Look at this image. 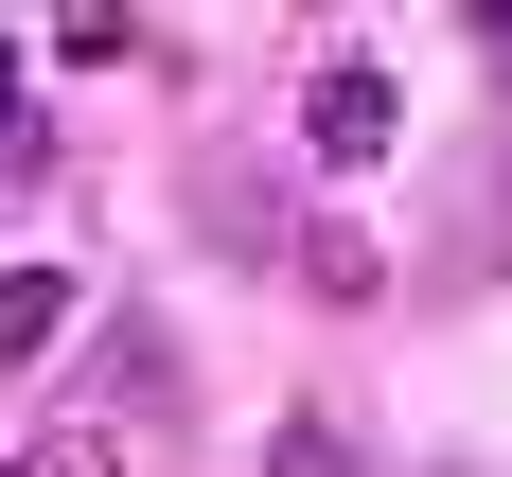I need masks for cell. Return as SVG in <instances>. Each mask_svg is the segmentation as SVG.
<instances>
[{
  "label": "cell",
  "instance_id": "4",
  "mask_svg": "<svg viewBox=\"0 0 512 477\" xmlns=\"http://www.w3.org/2000/svg\"><path fill=\"white\" fill-rule=\"evenodd\" d=\"M0 477H124V424H53V442H18Z\"/></svg>",
  "mask_w": 512,
  "mask_h": 477
},
{
  "label": "cell",
  "instance_id": "1",
  "mask_svg": "<svg viewBox=\"0 0 512 477\" xmlns=\"http://www.w3.org/2000/svg\"><path fill=\"white\" fill-rule=\"evenodd\" d=\"M389 124H407V106H389V71H354V53L301 89V142L336 159V177H354V159H389Z\"/></svg>",
  "mask_w": 512,
  "mask_h": 477
},
{
  "label": "cell",
  "instance_id": "7",
  "mask_svg": "<svg viewBox=\"0 0 512 477\" xmlns=\"http://www.w3.org/2000/svg\"><path fill=\"white\" fill-rule=\"evenodd\" d=\"M460 18H477V36H495V53H512V0H460Z\"/></svg>",
  "mask_w": 512,
  "mask_h": 477
},
{
  "label": "cell",
  "instance_id": "5",
  "mask_svg": "<svg viewBox=\"0 0 512 477\" xmlns=\"http://www.w3.org/2000/svg\"><path fill=\"white\" fill-rule=\"evenodd\" d=\"M265 477H371V460H354V424H283V442H265Z\"/></svg>",
  "mask_w": 512,
  "mask_h": 477
},
{
  "label": "cell",
  "instance_id": "6",
  "mask_svg": "<svg viewBox=\"0 0 512 477\" xmlns=\"http://www.w3.org/2000/svg\"><path fill=\"white\" fill-rule=\"evenodd\" d=\"M18 142H36V89H18V53H0V159H18Z\"/></svg>",
  "mask_w": 512,
  "mask_h": 477
},
{
  "label": "cell",
  "instance_id": "2",
  "mask_svg": "<svg viewBox=\"0 0 512 477\" xmlns=\"http://www.w3.org/2000/svg\"><path fill=\"white\" fill-rule=\"evenodd\" d=\"M71 336V265H0V354H53Z\"/></svg>",
  "mask_w": 512,
  "mask_h": 477
},
{
  "label": "cell",
  "instance_id": "3",
  "mask_svg": "<svg viewBox=\"0 0 512 477\" xmlns=\"http://www.w3.org/2000/svg\"><path fill=\"white\" fill-rule=\"evenodd\" d=\"M301 283H318V301H371V283H389V248H371V230H336V212H318V230H301Z\"/></svg>",
  "mask_w": 512,
  "mask_h": 477
}]
</instances>
